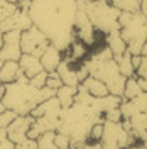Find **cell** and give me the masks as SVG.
Wrapping results in <instances>:
<instances>
[{"instance_id":"42","label":"cell","mask_w":147,"mask_h":149,"mask_svg":"<svg viewBox=\"0 0 147 149\" xmlns=\"http://www.w3.org/2000/svg\"><path fill=\"white\" fill-rule=\"evenodd\" d=\"M140 149H147V148H146V146H142V144H140Z\"/></svg>"},{"instance_id":"15","label":"cell","mask_w":147,"mask_h":149,"mask_svg":"<svg viewBox=\"0 0 147 149\" xmlns=\"http://www.w3.org/2000/svg\"><path fill=\"white\" fill-rule=\"evenodd\" d=\"M74 66L76 65L69 63L68 59L63 58V61H61L59 66L56 68V73L59 74L63 85H68V86H78V85H80L78 78H76V70H74Z\"/></svg>"},{"instance_id":"27","label":"cell","mask_w":147,"mask_h":149,"mask_svg":"<svg viewBox=\"0 0 147 149\" xmlns=\"http://www.w3.org/2000/svg\"><path fill=\"white\" fill-rule=\"evenodd\" d=\"M15 117H17V113H15L14 110L5 109V110L0 113V129H7V125H9V124L14 120Z\"/></svg>"},{"instance_id":"16","label":"cell","mask_w":147,"mask_h":149,"mask_svg":"<svg viewBox=\"0 0 147 149\" xmlns=\"http://www.w3.org/2000/svg\"><path fill=\"white\" fill-rule=\"evenodd\" d=\"M81 86L86 90V92L90 93L92 97H96V98H103V97H107V95H110L108 92V88L105 86L103 81H100L98 78H93V76H86L85 80L81 81Z\"/></svg>"},{"instance_id":"30","label":"cell","mask_w":147,"mask_h":149,"mask_svg":"<svg viewBox=\"0 0 147 149\" xmlns=\"http://www.w3.org/2000/svg\"><path fill=\"white\" fill-rule=\"evenodd\" d=\"M54 144L59 149H69V137L63 132H54Z\"/></svg>"},{"instance_id":"24","label":"cell","mask_w":147,"mask_h":149,"mask_svg":"<svg viewBox=\"0 0 147 149\" xmlns=\"http://www.w3.org/2000/svg\"><path fill=\"white\" fill-rule=\"evenodd\" d=\"M135 76L142 78V80H147V42L144 44L142 51H140V65L135 70Z\"/></svg>"},{"instance_id":"23","label":"cell","mask_w":147,"mask_h":149,"mask_svg":"<svg viewBox=\"0 0 147 149\" xmlns=\"http://www.w3.org/2000/svg\"><path fill=\"white\" fill-rule=\"evenodd\" d=\"M37 149H59L54 144V132H44L37 137Z\"/></svg>"},{"instance_id":"5","label":"cell","mask_w":147,"mask_h":149,"mask_svg":"<svg viewBox=\"0 0 147 149\" xmlns=\"http://www.w3.org/2000/svg\"><path fill=\"white\" fill-rule=\"evenodd\" d=\"M119 26V32L127 46V51L134 56L140 54L144 44L147 42V19L140 12H120Z\"/></svg>"},{"instance_id":"4","label":"cell","mask_w":147,"mask_h":149,"mask_svg":"<svg viewBox=\"0 0 147 149\" xmlns=\"http://www.w3.org/2000/svg\"><path fill=\"white\" fill-rule=\"evenodd\" d=\"M78 9L83 10L96 32L107 36L110 32L119 31L120 10H117L110 3V0H93V2H78Z\"/></svg>"},{"instance_id":"35","label":"cell","mask_w":147,"mask_h":149,"mask_svg":"<svg viewBox=\"0 0 147 149\" xmlns=\"http://www.w3.org/2000/svg\"><path fill=\"white\" fill-rule=\"evenodd\" d=\"M139 65H140V54H135V56L132 54V66H134V68L137 70Z\"/></svg>"},{"instance_id":"13","label":"cell","mask_w":147,"mask_h":149,"mask_svg":"<svg viewBox=\"0 0 147 149\" xmlns=\"http://www.w3.org/2000/svg\"><path fill=\"white\" fill-rule=\"evenodd\" d=\"M39 59H41L42 70L47 71V73H51V71H56V68H58L59 63L63 61V53H61L58 47H54L53 44H49V46L46 47V51L39 56Z\"/></svg>"},{"instance_id":"43","label":"cell","mask_w":147,"mask_h":149,"mask_svg":"<svg viewBox=\"0 0 147 149\" xmlns=\"http://www.w3.org/2000/svg\"><path fill=\"white\" fill-rule=\"evenodd\" d=\"M2 63H3V61H2V59H0V66H2Z\"/></svg>"},{"instance_id":"12","label":"cell","mask_w":147,"mask_h":149,"mask_svg":"<svg viewBox=\"0 0 147 149\" xmlns=\"http://www.w3.org/2000/svg\"><path fill=\"white\" fill-rule=\"evenodd\" d=\"M140 112H147V92L139 93L137 97H134L132 100H122V103H120L122 120L130 119L132 115L140 113Z\"/></svg>"},{"instance_id":"37","label":"cell","mask_w":147,"mask_h":149,"mask_svg":"<svg viewBox=\"0 0 147 149\" xmlns=\"http://www.w3.org/2000/svg\"><path fill=\"white\" fill-rule=\"evenodd\" d=\"M127 149H140V144H134V146H130V148H127Z\"/></svg>"},{"instance_id":"25","label":"cell","mask_w":147,"mask_h":149,"mask_svg":"<svg viewBox=\"0 0 147 149\" xmlns=\"http://www.w3.org/2000/svg\"><path fill=\"white\" fill-rule=\"evenodd\" d=\"M15 9H17V5L10 3V2H7V0H0V22L5 20Z\"/></svg>"},{"instance_id":"29","label":"cell","mask_w":147,"mask_h":149,"mask_svg":"<svg viewBox=\"0 0 147 149\" xmlns=\"http://www.w3.org/2000/svg\"><path fill=\"white\" fill-rule=\"evenodd\" d=\"M101 134H103V124H95V125H92V129L88 132V141L90 142H98L101 139Z\"/></svg>"},{"instance_id":"34","label":"cell","mask_w":147,"mask_h":149,"mask_svg":"<svg viewBox=\"0 0 147 149\" xmlns=\"http://www.w3.org/2000/svg\"><path fill=\"white\" fill-rule=\"evenodd\" d=\"M139 12L147 19V0H140V7H139Z\"/></svg>"},{"instance_id":"28","label":"cell","mask_w":147,"mask_h":149,"mask_svg":"<svg viewBox=\"0 0 147 149\" xmlns=\"http://www.w3.org/2000/svg\"><path fill=\"white\" fill-rule=\"evenodd\" d=\"M46 78H47V71H41V73H37L36 76H32V78H29V83L32 85L34 88H44L46 86Z\"/></svg>"},{"instance_id":"19","label":"cell","mask_w":147,"mask_h":149,"mask_svg":"<svg viewBox=\"0 0 147 149\" xmlns=\"http://www.w3.org/2000/svg\"><path fill=\"white\" fill-rule=\"evenodd\" d=\"M78 92V86H68V85H61L56 90V98L61 105V109H69L74 102V95Z\"/></svg>"},{"instance_id":"10","label":"cell","mask_w":147,"mask_h":149,"mask_svg":"<svg viewBox=\"0 0 147 149\" xmlns=\"http://www.w3.org/2000/svg\"><path fill=\"white\" fill-rule=\"evenodd\" d=\"M32 122H34V117L29 113V115H17L14 120L10 122L9 125H7V137H9L14 144H19V142H24V141L27 139V132L31 129V125H32Z\"/></svg>"},{"instance_id":"39","label":"cell","mask_w":147,"mask_h":149,"mask_svg":"<svg viewBox=\"0 0 147 149\" xmlns=\"http://www.w3.org/2000/svg\"><path fill=\"white\" fill-rule=\"evenodd\" d=\"M7 2H10V3H14V5H19V2H20V0H7Z\"/></svg>"},{"instance_id":"6","label":"cell","mask_w":147,"mask_h":149,"mask_svg":"<svg viewBox=\"0 0 147 149\" xmlns=\"http://www.w3.org/2000/svg\"><path fill=\"white\" fill-rule=\"evenodd\" d=\"M101 149H127L137 144L135 137L123 125V122H103V134L100 139Z\"/></svg>"},{"instance_id":"32","label":"cell","mask_w":147,"mask_h":149,"mask_svg":"<svg viewBox=\"0 0 147 149\" xmlns=\"http://www.w3.org/2000/svg\"><path fill=\"white\" fill-rule=\"evenodd\" d=\"M14 149H37V141L34 139H26L24 142H19L14 146Z\"/></svg>"},{"instance_id":"22","label":"cell","mask_w":147,"mask_h":149,"mask_svg":"<svg viewBox=\"0 0 147 149\" xmlns=\"http://www.w3.org/2000/svg\"><path fill=\"white\" fill-rule=\"evenodd\" d=\"M110 3L117 10L129 12V14L139 12V7H140V0H110Z\"/></svg>"},{"instance_id":"14","label":"cell","mask_w":147,"mask_h":149,"mask_svg":"<svg viewBox=\"0 0 147 149\" xmlns=\"http://www.w3.org/2000/svg\"><path fill=\"white\" fill-rule=\"evenodd\" d=\"M17 63H19V68H20L22 74H24L26 78H32V76H36L37 73H41V71H42L41 59H39L37 56L22 54L20 58H19Z\"/></svg>"},{"instance_id":"11","label":"cell","mask_w":147,"mask_h":149,"mask_svg":"<svg viewBox=\"0 0 147 149\" xmlns=\"http://www.w3.org/2000/svg\"><path fill=\"white\" fill-rule=\"evenodd\" d=\"M32 26V20H31V15H29V10H24V9H15L9 17L5 20L0 22V32H9V31H26Z\"/></svg>"},{"instance_id":"26","label":"cell","mask_w":147,"mask_h":149,"mask_svg":"<svg viewBox=\"0 0 147 149\" xmlns=\"http://www.w3.org/2000/svg\"><path fill=\"white\" fill-rule=\"evenodd\" d=\"M61 85H63V81H61L59 74L56 73V71L47 73V78H46V86H47V88H51V90H54V92H56Z\"/></svg>"},{"instance_id":"9","label":"cell","mask_w":147,"mask_h":149,"mask_svg":"<svg viewBox=\"0 0 147 149\" xmlns=\"http://www.w3.org/2000/svg\"><path fill=\"white\" fill-rule=\"evenodd\" d=\"M20 56H22V49H20V32L19 31L3 32L2 46H0V59L2 61H19Z\"/></svg>"},{"instance_id":"1","label":"cell","mask_w":147,"mask_h":149,"mask_svg":"<svg viewBox=\"0 0 147 149\" xmlns=\"http://www.w3.org/2000/svg\"><path fill=\"white\" fill-rule=\"evenodd\" d=\"M78 12L76 0H31L29 15L32 24L41 29L49 42L64 53L73 42L74 17Z\"/></svg>"},{"instance_id":"41","label":"cell","mask_w":147,"mask_h":149,"mask_svg":"<svg viewBox=\"0 0 147 149\" xmlns=\"http://www.w3.org/2000/svg\"><path fill=\"white\" fill-rule=\"evenodd\" d=\"M76 2H93V0H76Z\"/></svg>"},{"instance_id":"8","label":"cell","mask_w":147,"mask_h":149,"mask_svg":"<svg viewBox=\"0 0 147 149\" xmlns=\"http://www.w3.org/2000/svg\"><path fill=\"white\" fill-rule=\"evenodd\" d=\"M98 34L100 32H96V29L93 27L88 15L83 10L78 9L76 17H74V36H76V39L81 41L83 44H86L88 47H93L96 39H98Z\"/></svg>"},{"instance_id":"31","label":"cell","mask_w":147,"mask_h":149,"mask_svg":"<svg viewBox=\"0 0 147 149\" xmlns=\"http://www.w3.org/2000/svg\"><path fill=\"white\" fill-rule=\"evenodd\" d=\"M14 142L7 137L5 129H0V149H14Z\"/></svg>"},{"instance_id":"38","label":"cell","mask_w":147,"mask_h":149,"mask_svg":"<svg viewBox=\"0 0 147 149\" xmlns=\"http://www.w3.org/2000/svg\"><path fill=\"white\" fill-rule=\"evenodd\" d=\"M5 109H7V107H5V105H3V103L0 102V113H2V112L5 110Z\"/></svg>"},{"instance_id":"33","label":"cell","mask_w":147,"mask_h":149,"mask_svg":"<svg viewBox=\"0 0 147 149\" xmlns=\"http://www.w3.org/2000/svg\"><path fill=\"white\" fill-rule=\"evenodd\" d=\"M80 149H101V144H100V141H98V142H90V141H88V142H85Z\"/></svg>"},{"instance_id":"20","label":"cell","mask_w":147,"mask_h":149,"mask_svg":"<svg viewBox=\"0 0 147 149\" xmlns=\"http://www.w3.org/2000/svg\"><path fill=\"white\" fill-rule=\"evenodd\" d=\"M115 63L119 66V71L125 78H130V76H135V68L132 66V54L129 51H125L123 54H119V56H113Z\"/></svg>"},{"instance_id":"21","label":"cell","mask_w":147,"mask_h":149,"mask_svg":"<svg viewBox=\"0 0 147 149\" xmlns=\"http://www.w3.org/2000/svg\"><path fill=\"white\" fill-rule=\"evenodd\" d=\"M139 93H142L140 86L137 83V76H130L125 81L123 86V93H122V100H132L134 97H137Z\"/></svg>"},{"instance_id":"2","label":"cell","mask_w":147,"mask_h":149,"mask_svg":"<svg viewBox=\"0 0 147 149\" xmlns=\"http://www.w3.org/2000/svg\"><path fill=\"white\" fill-rule=\"evenodd\" d=\"M54 95L56 92L47 86L34 88L29 83V78L20 74L14 83L5 85V93L0 98V102L7 109L14 110L17 115H29L31 110H34V107H37L41 102H44Z\"/></svg>"},{"instance_id":"7","label":"cell","mask_w":147,"mask_h":149,"mask_svg":"<svg viewBox=\"0 0 147 149\" xmlns=\"http://www.w3.org/2000/svg\"><path fill=\"white\" fill-rule=\"evenodd\" d=\"M49 39L46 37V34L37 29L34 24L29 29L20 32V49L22 54H32V56H39L46 51V47L49 46Z\"/></svg>"},{"instance_id":"40","label":"cell","mask_w":147,"mask_h":149,"mask_svg":"<svg viewBox=\"0 0 147 149\" xmlns=\"http://www.w3.org/2000/svg\"><path fill=\"white\" fill-rule=\"evenodd\" d=\"M2 39H3V34L0 32V46H2Z\"/></svg>"},{"instance_id":"3","label":"cell","mask_w":147,"mask_h":149,"mask_svg":"<svg viewBox=\"0 0 147 149\" xmlns=\"http://www.w3.org/2000/svg\"><path fill=\"white\" fill-rule=\"evenodd\" d=\"M81 63L86 66L88 74L103 81L112 95L122 97L127 78L119 71V66H117L115 59H113V54H112V51L108 49V46L105 42L98 49L90 51L88 56L83 59Z\"/></svg>"},{"instance_id":"18","label":"cell","mask_w":147,"mask_h":149,"mask_svg":"<svg viewBox=\"0 0 147 149\" xmlns=\"http://www.w3.org/2000/svg\"><path fill=\"white\" fill-rule=\"evenodd\" d=\"M103 42L108 46V49L112 51V54H113V56L123 54V53L127 51V46H125V42H123V39H122V36H120L119 31H115V32H110V34L103 36Z\"/></svg>"},{"instance_id":"36","label":"cell","mask_w":147,"mask_h":149,"mask_svg":"<svg viewBox=\"0 0 147 149\" xmlns=\"http://www.w3.org/2000/svg\"><path fill=\"white\" fill-rule=\"evenodd\" d=\"M137 83L140 86L142 92H147V80H142V78H137Z\"/></svg>"},{"instance_id":"17","label":"cell","mask_w":147,"mask_h":149,"mask_svg":"<svg viewBox=\"0 0 147 149\" xmlns=\"http://www.w3.org/2000/svg\"><path fill=\"white\" fill-rule=\"evenodd\" d=\"M22 74L17 61H3L0 66V83H14Z\"/></svg>"}]
</instances>
